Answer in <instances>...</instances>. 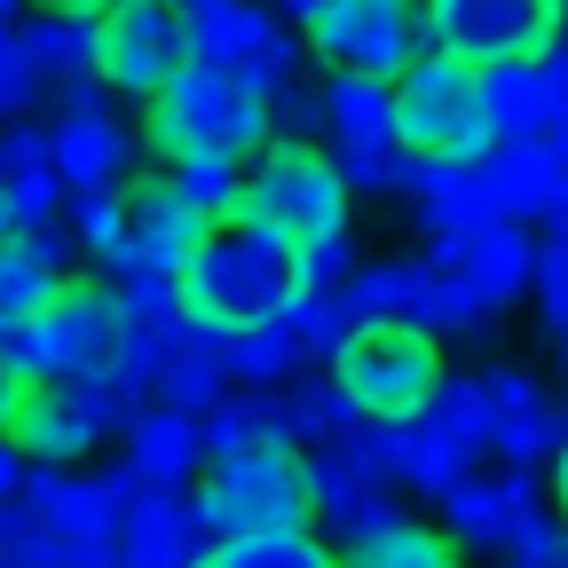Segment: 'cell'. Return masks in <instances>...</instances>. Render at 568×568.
I'll list each match as a JSON object with an SVG mask.
<instances>
[{"mask_svg":"<svg viewBox=\"0 0 568 568\" xmlns=\"http://www.w3.org/2000/svg\"><path fill=\"white\" fill-rule=\"evenodd\" d=\"M403 197H410L426 237H450V230H474V222H489V213H506L489 151L481 159H410L403 166Z\"/></svg>","mask_w":568,"mask_h":568,"instance_id":"20","label":"cell"},{"mask_svg":"<svg viewBox=\"0 0 568 568\" xmlns=\"http://www.w3.org/2000/svg\"><path fill=\"white\" fill-rule=\"evenodd\" d=\"M403 166H410L403 142H347L339 151V174L355 197H403Z\"/></svg>","mask_w":568,"mask_h":568,"instance_id":"38","label":"cell"},{"mask_svg":"<svg viewBox=\"0 0 568 568\" xmlns=\"http://www.w3.org/2000/svg\"><path fill=\"white\" fill-rule=\"evenodd\" d=\"M443 506V529L458 537V552L466 545H481V552H506V560H552V537H560V521L545 514V497H537V474H497V481H481L474 466L435 497Z\"/></svg>","mask_w":568,"mask_h":568,"instance_id":"10","label":"cell"},{"mask_svg":"<svg viewBox=\"0 0 568 568\" xmlns=\"http://www.w3.org/2000/svg\"><path fill=\"white\" fill-rule=\"evenodd\" d=\"M24 466H32V458H24L9 435H0V497H9V489H24Z\"/></svg>","mask_w":568,"mask_h":568,"instance_id":"42","label":"cell"},{"mask_svg":"<svg viewBox=\"0 0 568 568\" xmlns=\"http://www.w3.org/2000/svg\"><path fill=\"white\" fill-rule=\"evenodd\" d=\"M17 48H24V71H32L40 103H55L63 88H80V80H103V71H95V17L24 9L17 17Z\"/></svg>","mask_w":568,"mask_h":568,"instance_id":"24","label":"cell"},{"mask_svg":"<svg viewBox=\"0 0 568 568\" xmlns=\"http://www.w3.org/2000/svg\"><path fill=\"white\" fill-rule=\"evenodd\" d=\"M301 364H308V355H301V339H293V324H284V316L222 332V372H230V387H268V395H276Z\"/></svg>","mask_w":568,"mask_h":568,"instance_id":"32","label":"cell"},{"mask_svg":"<svg viewBox=\"0 0 568 568\" xmlns=\"http://www.w3.org/2000/svg\"><path fill=\"white\" fill-rule=\"evenodd\" d=\"M24 537L9 560L40 568H95L119 560V514H126V474H80V466H24Z\"/></svg>","mask_w":568,"mask_h":568,"instance_id":"4","label":"cell"},{"mask_svg":"<svg viewBox=\"0 0 568 568\" xmlns=\"http://www.w3.org/2000/svg\"><path fill=\"white\" fill-rule=\"evenodd\" d=\"M17 537H24V497L9 489V497H0V560L17 552Z\"/></svg>","mask_w":568,"mask_h":568,"instance_id":"41","label":"cell"},{"mask_svg":"<svg viewBox=\"0 0 568 568\" xmlns=\"http://www.w3.org/2000/svg\"><path fill=\"white\" fill-rule=\"evenodd\" d=\"M268 134H276V103L213 63H190L182 80H166L142 103V142L166 166L174 159H253Z\"/></svg>","mask_w":568,"mask_h":568,"instance_id":"2","label":"cell"},{"mask_svg":"<svg viewBox=\"0 0 568 568\" xmlns=\"http://www.w3.org/2000/svg\"><path fill=\"white\" fill-rule=\"evenodd\" d=\"M347 276H355V230L301 245V284H347Z\"/></svg>","mask_w":568,"mask_h":568,"instance_id":"39","label":"cell"},{"mask_svg":"<svg viewBox=\"0 0 568 568\" xmlns=\"http://www.w3.org/2000/svg\"><path fill=\"white\" fill-rule=\"evenodd\" d=\"M395 142L410 159H481L489 151L481 63H466L450 48H418L395 71Z\"/></svg>","mask_w":568,"mask_h":568,"instance_id":"6","label":"cell"},{"mask_svg":"<svg viewBox=\"0 0 568 568\" xmlns=\"http://www.w3.org/2000/svg\"><path fill=\"white\" fill-rule=\"evenodd\" d=\"M489 379V458L514 474H545L568 443V403H552L521 364H481Z\"/></svg>","mask_w":568,"mask_h":568,"instance_id":"18","label":"cell"},{"mask_svg":"<svg viewBox=\"0 0 568 568\" xmlns=\"http://www.w3.org/2000/svg\"><path fill=\"white\" fill-rule=\"evenodd\" d=\"M222 568H324L332 560V537L316 521H293V529H253V537H230L213 545Z\"/></svg>","mask_w":568,"mask_h":568,"instance_id":"34","label":"cell"},{"mask_svg":"<svg viewBox=\"0 0 568 568\" xmlns=\"http://www.w3.org/2000/svg\"><path fill=\"white\" fill-rule=\"evenodd\" d=\"M379 514H395V481H387V466H379L372 418H364L355 435L308 450V521H316V529L332 537V552H339L355 529H372Z\"/></svg>","mask_w":568,"mask_h":568,"instance_id":"13","label":"cell"},{"mask_svg":"<svg viewBox=\"0 0 568 568\" xmlns=\"http://www.w3.org/2000/svg\"><path fill=\"white\" fill-rule=\"evenodd\" d=\"M497 166V197H506L514 222L529 230H568V151L521 142V151H489Z\"/></svg>","mask_w":568,"mask_h":568,"instance_id":"26","label":"cell"},{"mask_svg":"<svg viewBox=\"0 0 568 568\" xmlns=\"http://www.w3.org/2000/svg\"><path fill=\"white\" fill-rule=\"evenodd\" d=\"M119 560H134V568H205L213 537H205V514H197V481H142V489H126Z\"/></svg>","mask_w":568,"mask_h":568,"instance_id":"16","label":"cell"},{"mask_svg":"<svg viewBox=\"0 0 568 568\" xmlns=\"http://www.w3.org/2000/svg\"><path fill=\"white\" fill-rule=\"evenodd\" d=\"M245 222H268L276 237L316 245L355 230V190L339 174V151L324 134H268L261 151L245 159V190H237Z\"/></svg>","mask_w":568,"mask_h":568,"instance_id":"3","label":"cell"},{"mask_svg":"<svg viewBox=\"0 0 568 568\" xmlns=\"http://www.w3.org/2000/svg\"><path fill=\"white\" fill-rule=\"evenodd\" d=\"M197 514H205L213 545L308 521V450L284 443L276 426L253 435V443H237V450H213L197 466Z\"/></svg>","mask_w":568,"mask_h":568,"instance_id":"5","label":"cell"},{"mask_svg":"<svg viewBox=\"0 0 568 568\" xmlns=\"http://www.w3.org/2000/svg\"><path fill=\"white\" fill-rule=\"evenodd\" d=\"M0 372H9V379H40V372H48L32 316H9V324H0Z\"/></svg>","mask_w":568,"mask_h":568,"instance_id":"40","label":"cell"},{"mask_svg":"<svg viewBox=\"0 0 568 568\" xmlns=\"http://www.w3.org/2000/svg\"><path fill=\"white\" fill-rule=\"evenodd\" d=\"M205 230H213V213L190 205L174 174L126 182V245H119V261H166V268H182ZM119 261H111V268H119Z\"/></svg>","mask_w":568,"mask_h":568,"instance_id":"21","label":"cell"},{"mask_svg":"<svg viewBox=\"0 0 568 568\" xmlns=\"http://www.w3.org/2000/svg\"><path fill=\"white\" fill-rule=\"evenodd\" d=\"M205 466V435H197V410H174V403H142L119 435V474L126 489L142 481H197Z\"/></svg>","mask_w":568,"mask_h":568,"instance_id":"22","label":"cell"},{"mask_svg":"<svg viewBox=\"0 0 568 568\" xmlns=\"http://www.w3.org/2000/svg\"><path fill=\"white\" fill-rule=\"evenodd\" d=\"M426 48V0H324L308 17V63L316 71H395Z\"/></svg>","mask_w":568,"mask_h":568,"instance_id":"12","label":"cell"},{"mask_svg":"<svg viewBox=\"0 0 568 568\" xmlns=\"http://www.w3.org/2000/svg\"><path fill=\"white\" fill-rule=\"evenodd\" d=\"M166 174L182 182V197H190V205H205V213H213V222H222V213H237L245 159H174Z\"/></svg>","mask_w":568,"mask_h":568,"instance_id":"37","label":"cell"},{"mask_svg":"<svg viewBox=\"0 0 568 568\" xmlns=\"http://www.w3.org/2000/svg\"><path fill=\"white\" fill-rule=\"evenodd\" d=\"M190 63H197L190 0H111L95 17V71L119 103H151Z\"/></svg>","mask_w":568,"mask_h":568,"instance_id":"9","label":"cell"},{"mask_svg":"<svg viewBox=\"0 0 568 568\" xmlns=\"http://www.w3.org/2000/svg\"><path fill=\"white\" fill-rule=\"evenodd\" d=\"M443 372H450L443 339L403 324V316H372V324H355L332 347V379L347 387V403L364 418H410L426 395L443 387Z\"/></svg>","mask_w":568,"mask_h":568,"instance_id":"7","label":"cell"},{"mask_svg":"<svg viewBox=\"0 0 568 568\" xmlns=\"http://www.w3.org/2000/svg\"><path fill=\"white\" fill-rule=\"evenodd\" d=\"M32 9H55V17H103L111 0H32Z\"/></svg>","mask_w":568,"mask_h":568,"instance_id":"45","label":"cell"},{"mask_svg":"<svg viewBox=\"0 0 568 568\" xmlns=\"http://www.w3.org/2000/svg\"><path fill=\"white\" fill-rule=\"evenodd\" d=\"M545 481H552V506H560V521H568V443L552 450V466H545Z\"/></svg>","mask_w":568,"mask_h":568,"instance_id":"43","label":"cell"},{"mask_svg":"<svg viewBox=\"0 0 568 568\" xmlns=\"http://www.w3.org/2000/svg\"><path fill=\"white\" fill-rule=\"evenodd\" d=\"M568 24V0H426V48H450L466 63L537 55Z\"/></svg>","mask_w":568,"mask_h":568,"instance_id":"14","label":"cell"},{"mask_svg":"<svg viewBox=\"0 0 568 568\" xmlns=\"http://www.w3.org/2000/svg\"><path fill=\"white\" fill-rule=\"evenodd\" d=\"M32 324H40V355H48L40 379L88 387V379L111 372V284H103V276H63L55 301H48Z\"/></svg>","mask_w":568,"mask_h":568,"instance_id":"19","label":"cell"},{"mask_svg":"<svg viewBox=\"0 0 568 568\" xmlns=\"http://www.w3.org/2000/svg\"><path fill=\"white\" fill-rule=\"evenodd\" d=\"M284 324H293V339H301L308 364H332V347L355 332V316H347V293H339V284H301L293 308H284Z\"/></svg>","mask_w":568,"mask_h":568,"instance_id":"35","label":"cell"},{"mask_svg":"<svg viewBox=\"0 0 568 568\" xmlns=\"http://www.w3.org/2000/svg\"><path fill=\"white\" fill-rule=\"evenodd\" d=\"M529 293H537V316H545L552 347L568 355V230H537V276H529Z\"/></svg>","mask_w":568,"mask_h":568,"instance_id":"36","label":"cell"},{"mask_svg":"<svg viewBox=\"0 0 568 568\" xmlns=\"http://www.w3.org/2000/svg\"><path fill=\"white\" fill-rule=\"evenodd\" d=\"M190 40H197V63L261 88L268 103L308 80V32L261 9V0H190Z\"/></svg>","mask_w":568,"mask_h":568,"instance_id":"8","label":"cell"},{"mask_svg":"<svg viewBox=\"0 0 568 568\" xmlns=\"http://www.w3.org/2000/svg\"><path fill=\"white\" fill-rule=\"evenodd\" d=\"M222 387H230V372H222V332L197 324V316H182L174 339H166V355H159V372H151V403L205 410Z\"/></svg>","mask_w":568,"mask_h":568,"instance_id":"27","label":"cell"},{"mask_svg":"<svg viewBox=\"0 0 568 568\" xmlns=\"http://www.w3.org/2000/svg\"><path fill=\"white\" fill-rule=\"evenodd\" d=\"M293 293H301V245L276 237L268 222H245V213H222L182 261V301L213 332L268 324L293 308Z\"/></svg>","mask_w":568,"mask_h":568,"instance_id":"1","label":"cell"},{"mask_svg":"<svg viewBox=\"0 0 568 568\" xmlns=\"http://www.w3.org/2000/svg\"><path fill=\"white\" fill-rule=\"evenodd\" d=\"M63 230L80 253H95V268L119 261L126 245V182H103V190H63Z\"/></svg>","mask_w":568,"mask_h":568,"instance_id":"33","label":"cell"},{"mask_svg":"<svg viewBox=\"0 0 568 568\" xmlns=\"http://www.w3.org/2000/svg\"><path fill=\"white\" fill-rule=\"evenodd\" d=\"M261 9H276V17H284V24H301V32H308V17H316V9H324V0H261Z\"/></svg>","mask_w":568,"mask_h":568,"instance_id":"44","label":"cell"},{"mask_svg":"<svg viewBox=\"0 0 568 568\" xmlns=\"http://www.w3.org/2000/svg\"><path fill=\"white\" fill-rule=\"evenodd\" d=\"M426 245H435V261L466 284L481 308L521 301V293H529V276H537V230L514 222V213H489V222L450 230V237H426Z\"/></svg>","mask_w":568,"mask_h":568,"instance_id":"17","label":"cell"},{"mask_svg":"<svg viewBox=\"0 0 568 568\" xmlns=\"http://www.w3.org/2000/svg\"><path fill=\"white\" fill-rule=\"evenodd\" d=\"M339 552H347L355 568H443V560H458V537H450L443 521L395 506V514H379L372 529H355Z\"/></svg>","mask_w":568,"mask_h":568,"instance_id":"29","label":"cell"},{"mask_svg":"<svg viewBox=\"0 0 568 568\" xmlns=\"http://www.w3.org/2000/svg\"><path fill=\"white\" fill-rule=\"evenodd\" d=\"M17 395H24V379L0 372V435H9V418H17Z\"/></svg>","mask_w":568,"mask_h":568,"instance_id":"46","label":"cell"},{"mask_svg":"<svg viewBox=\"0 0 568 568\" xmlns=\"http://www.w3.org/2000/svg\"><path fill=\"white\" fill-rule=\"evenodd\" d=\"M316 134L332 151H347V142H395V80L316 71Z\"/></svg>","mask_w":568,"mask_h":568,"instance_id":"25","label":"cell"},{"mask_svg":"<svg viewBox=\"0 0 568 568\" xmlns=\"http://www.w3.org/2000/svg\"><path fill=\"white\" fill-rule=\"evenodd\" d=\"M355 426H364V410L347 403V387L332 379V364H324V372H293V379L276 387V435H284V443L316 450V443L355 435Z\"/></svg>","mask_w":568,"mask_h":568,"instance_id":"28","label":"cell"},{"mask_svg":"<svg viewBox=\"0 0 568 568\" xmlns=\"http://www.w3.org/2000/svg\"><path fill=\"white\" fill-rule=\"evenodd\" d=\"M552 560H560V568H568V521H560V537H552Z\"/></svg>","mask_w":568,"mask_h":568,"instance_id":"47","label":"cell"},{"mask_svg":"<svg viewBox=\"0 0 568 568\" xmlns=\"http://www.w3.org/2000/svg\"><path fill=\"white\" fill-rule=\"evenodd\" d=\"M71 230L48 222V230H0V324L9 316H40L55 301V284L71 276Z\"/></svg>","mask_w":568,"mask_h":568,"instance_id":"23","label":"cell"},{"mask_svg":"<svg viewBox=\"0 0 568 568\" xmlns=\"http://www.w3.org/2000/svg\"><path fill=\"white\" fill-rule=\"evenodd\" d=\"M372 443H379L387 481H395V489H410V497H443V489L466 474V458H458V450H443L418 418H372Z\"/></svg>","mask_w":568,"mask_h":568,"instance_id":"30","label":"cell"},{"mask_svg":"<svg viewBox=\"0 0 568 568\" xmlns=\"http://www.w3.org/2000/svg\"><path fill=\"white\" fill-rule=\"evenodd\" d=\"M481 103H489V151H568V24L514 63H481Z\"/></svg>","mask_w":568,"mask_h":568,"instance_id":"11","label":"cell"},{"mask_svg":"<svg viewBox=\"0 0 568 568\" xmlns=\"http://www.w3.org/2000/svg\"><path fill=\"white\" fill-rule=\"evenodd\" d=\"M410 418H418L443 450H458L466 466L489 458V379H481V372H443V387L426 395Z\"/></svg>","mask_w":568,"mask_h":568,"instance_id":"31","label":"cell"},{"mask_svg":"<svg viewBox=\"0 0 568 568\" xmlns=\"http://www.w3.org/2000/svg\"><path fill=\"white\" fill-rule=\"evenodd\" d=\"M48 134H55L63 190H103V182H126V166H134V126L119 119V95L103 80L63 88L48 103Z\"/></svg>","mask_w":568,"mask_h":568,"instance_id":"15","label":"cell"}]
</instances>
